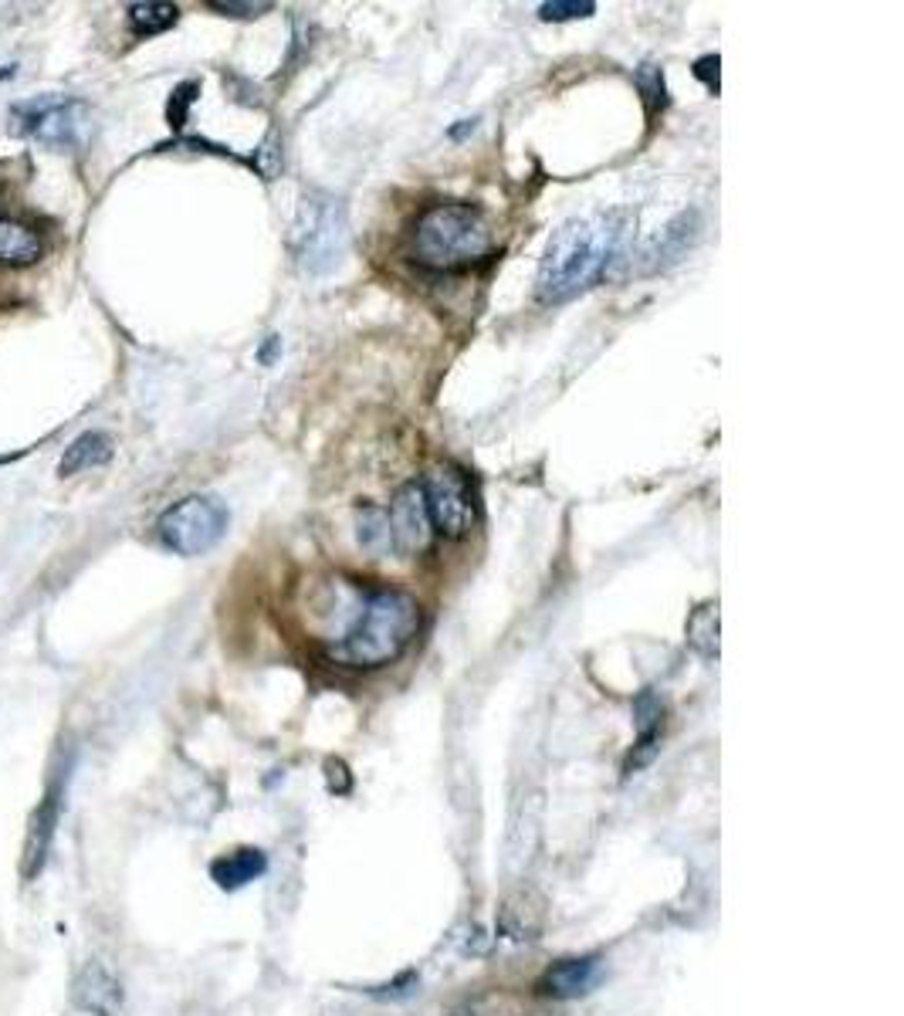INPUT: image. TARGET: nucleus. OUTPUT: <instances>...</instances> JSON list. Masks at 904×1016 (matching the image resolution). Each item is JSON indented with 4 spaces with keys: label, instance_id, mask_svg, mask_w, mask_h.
<instances>
[{
    "label": "nucleus",
    "instance_id": "obj_1",
    "mask_svg": "<svg viewBox=\"0 0 904 1016\" xmlns=\"http://www.w3.org/2000/svg\"><path fill=\"white\" fill-rule=\"evenodd\" d=\"M627 228H631V217L624 211L576 217L562 224L549 238L543 265H539V281H535L539 302L559 305V302L576 299L589 285H597L607 275V268L616 262L620 247H624Z\"/></svg>",
    "mask_w": 904,
    "mask_h": 1016
},
{
    "label": "nucleus",
    "instance_id": "obj_2",
    "mask_svg": "<svg viewBox=\"0 0 904 1016\" xmlns=\"http://www.w3.org/2000/svg\"><path fill=\"white\" fill-rule=\"evenodd\" d=\"M417 631H420V604L407 589L380 586L366 593V604L356 617L353 631L339 640L332 651H326V658L332 664L359 668V671L383 668L407 651Z\"/></svg>",
    "mask_w": 904,
    "mask_h": 1016
},
{
    "label": "nucleus",
    "instance_id": "obj_3",
    "mask_svg": "<svg viewBox=\"0 0 904 1016\" xmlns=\"http://www.w3.org/2000/svg\"><path fill=\"white\" fill-rule=\"evenodd\" d=\"M495 234L485 214L471 204H434L428 207L410 238V254L420 268L431 271H461L492 258Z\"/></svg>",
    "mask_w": 904,
    "mask_h": 1016
},
{
    "label": "nucleus",
    "instance_id": "obj_4",
    "mask_svg": "<svg viewBox=\"0 0 904 1016\" xmlns=\"http://www.w3.org/2000/svg\"><path fill=\"white\" fill-rule=\"evenodd\" d=\"M346 211L335 196L316 193L305 196V204L298 211V224H295V254L298 265L313 275L329 271L346 251Z\"/></svg>",
    "mask_w": 904,
    "mask_h": 1016
},
{
    "label": "nucleus",
    "instance_id": "obj_5",
    "mask_svg": "<svg viewBox=\"0 0 904 1016\" xmlns=\"http://www.w3.org/2000/svg\"><path fill=\"white\" fill-rule=\"evenodd\" d=\"M228 529V508L211 495H190L160 519L163 543L180 556H204Z\"/></svg>",
    "mask_w": 904,
    "mask_h": 1016
},
{
    "label": "nucleus",
    "instance_id": "obj_6",
    "mask_svg": "<svg viewBox=\"0 0 904 1016\" xmlns=\"http://www.w3.org/2000/svg\"><path fill=\"white\" fill-rule=\"evenodd\" d=\"M423 498H428V512L437 532L447 539H461L474 525V501L468 474L455 465H441L423 482Z\"/></svg>",
    "mask_w": 904,
    "mask_h": 1016
},
{
    "label": "nucleus",
    "instance_id": "obj_7",
    "mask_svg": "<svg viewBox=\"0 0 904 1016\" xmlns=\"http://www.w3.org/2000/svg\"><path fill=\"white\" fill-rule=\"evenodd\" d=\"M14 129L54 147H75L89 129V109L72 99H38L14 109Z\"/></svg>",
    "mask_w": 904,
    "mask_h": 1016
},
{
    "label": "nucleus",
    "instance_id": "obj_8",
    "mask_svg": "<svg viewBox=\"0 0 904 1016\" xmlns=\"http://www.w3.org/2000/svg\"><path fill=\"white\" fill-rule=\"evenodd\" d=\"M386 519H390L393 549L417 556L434 543V522H431L428 498H423L420 482H407L404 488H397V495H393L386 508Z\"/></svg>",
    "mask_w": 904,
    "mask_h": 1016
},
{
    "label": "nucleus",
    "instance_id": "obj_9",
    "mask_svg": "<svg viewBox=\"0 0 904 1016\" xmlns=\"http://www.w3.org/2000/svg\"><path fill=\"white\" fill-rule=\"evenodd\" d=\"M72 1000L89 1016H116L123 1009V982L105 963L89 958V963L81 966V973L75 976Z\"/></svg>",
    "mask_w": 904,
    "mask_h": 1016
},
{
    "label": "nucleus",
    "instance_id": "obj_10",
    "mask_svg": "<svg viewBox=\"0 0 904 1016\" xmlns=\"http://www.w3.org/2000/svg\"><path fill=\"white\" fill-rule=\"evenodd\" d=\"M603 979V958L600 955H583V958H562V963L549 966L539 979V990L552 1000H580L597 990Z\"/></svg>",
    "mask_w": 904,
    "mask_h": 1016
},
{
    "label": "nucleus",
    "instance_id": "obj_11",
    "mask_svg": "<svg viewBox=\"0 0 904 1016\" xmlns=\"http://www.w3.org/2000/svg\"><path fill=\"white\" fill-rule=\"evenodd\" d=\"M54 824H59V789L48 793L38 810L27 821V834H24V854H21V874L24 881H35L54 843Z\"/></svg>",
    "mask_w": 904,
    "mask_h": 1016
},
{
    "label": "nucleus",
    "instance_id": "obj_12",
    "mask_svg": "<svg viewBox=\"0 0 904 1016\" xmlns=\"http://www.w3.org/2000/svg\"><path fill=\"white\" fill-rule=\"evenodd\" d=\"M546 922V901L535 891H515L501 901L498 909V931L515 942L535 939Z\"/></svg>",
    "mask_w": 904,
    "mask_h": 1016
},
{
    "label": "nucleus",
    "instance_id": "obj_13",
    "mask_svg": "<svg viewBox=\"0 0 904 1016\" xmlns=\"http://www.w3.org/2000/svg\"><path fill=\"white\" fill-rule=\"evenodd\" d=\"M265 871H268L265 851H258V847H238V851L220 854L211 864V878L224 891H238V888H244L251 881H258Z\"/></svg>",
    "mask_w": 904,
    "mask_h": 1016
},
{
    "label": "nucleus",
    "instance_id": "obj_14",
    "mask_svg": "<svg viewBox=\"0 0 904 1016\" xmlns=\"http://www.w3.org/2000/svg\"><path fill=\"white\" fill-rule=\"evenodd\" d=\"M44 254V241L35 228L14 220V217H0V265L8 268H27L35 265Z\"/></svg>",
    "mask_w": 904,
    "mask_h": 1016
},
{
    "label": "nucleus",
    "instance_id": "obj_15",
    "mask_svg": "<svg viewBox=\"0 0 904 1016\" xmlns=\"http://www.w3.org/2000/svg\"><path fill=\"white\" fill-rule=\"evenodd\" d=\"M112 458V441L99 431H89L75 437L68 447H65V458L59 465V474L62 478H72L78 471H89V468H102L105 461Z\"/></svg>",
    "mask_w": 904,
    "mask_h": 1016
},
{
    "label": "nucleus",
    "instance_id": "obj_16",
    "mask_svg": "<svg viewBox=\"0 0 904 1016\" xmlns=\"http://www.w3.org/2000/svg\"><path fill=\"white\" fill-rule=\"evenodd\" d=\"M356 535H359V546H362L366 553L386 556V553L393 549L386 508H380V505H359V512H356Z\"/></svg>",
    "mask_w": 904,
    "mask_h": 1016
},
{
    "label": "nucleus",
    "instance_id": "obj_17",
    "mask_svg": "<svg viewBox=\"0 0 904 1016\" xmlns=\"http://www.w3.org/2000/svg\"><path fill=\"white\" fill-rule=\"evenodd\" d=\"M688 640L698 655L715 658L718 655V604H704L688 620Z\"/></svg>",
    "mask_w": 904,
    "mask_h": 1016
},
{
    "label": "nucleus",
    "instance_id": "obj_18",
    "mask_svg": "<svg viewBox=\"0 0 904 1016\" xmlns=\"http://www.w3.org/2000/svg\"><path fill=\"white\" fill-rule=\"evenodd\" d=\"M177 8L174 4H132L129 8V24L136 35H160L166 27L177 24Z\"/></svg>",
    "mask_w": 904,
    "mask_h": 1016
},
{
    "label": "nucleus",
    "instance_id": "obj_19",
    "mask_svg": "<svg viewBox=\"0 0 904 1016\" xmlns=\"http://www.w3.org/2000/svg\"><path fill=\"white\" fill-rule=\"evenodd\" d=\"M637 715V739H661V725H664V704L654 691H644L634 704Z\"/></svg>",
    "mask_w": 904,
    "mask_h": 1016
},
{
    "label": "nucleus",
    "instance_id": "obj_20",
    "mask_svg": "<svg viewBox=\"0 0 904 1016\" xmlns=\"http://www.w3.org/2000/svg\"><path fill=\"white\" fill-rule=\"evenodd\" d=\"M593 11H597L593 0H552V4L539 8L543 21H573V17H589Z\"/></svg>",
    "mask_w": 904,
    "mask_h": 1016
},
{
    "label": "nucleus",
    "instance_id": "obj_21",
    "mask_svg": "<svg viewBox=\"0 0 904 1016\" xmlns=\"http://www.w3.org/2000/svg\"><path fill=\"white\" fill-rule=\"evenodd\" d=\"M193 92H196V85H180L177 96H174V102H169V119H174L177 129L183 126V112H187V105L193 102Z\"/></svg>",
    "mask_w": 904,
    "mask_h": 1016
},
{
    "label": "nucleus",
    "instance_id": "obj_22",
    "mask_svg": "<svg viewBox=\"0 0 904 1016\" xmlns=\"http://www.w3.org/2000/svg\"><path fill=\"white\" fill-rule=\"evenodd\" d=\"M211 8H214V11H224V14H234V17H258V14L268 11L271 4H224V0H214Z\"/></svg>",
    "mask_w": 904,
    "mask_h": 1016
},
{
    "label": "nucleus",
    "instance_id": "obj_23",
    "mask_svg": "<svg viewBox=\"0 0 904 1016\" xmlns=\"http://www.w3.org/2000/svg\"><path fill=\"white\" fill-rule=\"evenodd\" d=\"M695 75L704 78V85H709L712 92H718V54H715V59H701Z\"/></svg>",
    "mask_w": 904,
    "mask_h": 1016
},
{
    "label": "nucleus",
    "instance_id": "obj_24",
    "mask_svg": "<svg viewBox=\"0 0 904 1016\" xmlns=\"http://www.w3.org/2000/svg\"><path fill=\"white\" fill-rule=\"evenodd\" d=\"M278 346H281V339H278V335H268V346L262 350V359H265V363H271V359H275V353H278Z\"/></svg>",
    "mask_w": 904,
    "mask_h": 1016
}]
</instances>
